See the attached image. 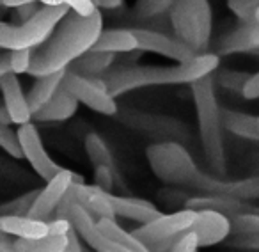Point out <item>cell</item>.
Instances as JSON below:
<instances>
[{
    "instance_id": "cell-4",
    "label": "cell",
    "mask_w": 259,
    "mask_h": 252,
    "mask_svg": "<svg viewBox=\"0 0 259 252\" xmlns=\"http://www.w3.org/2000/svg\"><path fill=\"white\" fill-rule=\"evenodd\" d=\"M69 13L66 4H41L39 11L23 23H0V47L2 50L39 48L59 27Z\"/></svg>"
},
{
    "instance_id": "cell-25",
    "label": "cell",
    "mask_w": 259,
    "mask_h": 252,
    "mask_svg": "<svg viewBox=\"0 0 259 252\" xmlns=\"http://www.w3.org/2000/svg\"><path fill=\"white\" fill-rule=\"evenodd\" d=\"M66 71H68V69H66ZM66 71H57V73H50V75L36 76V82H34V86L30 87L29 94H27L32 112L41 108L47 101H50L52 98L57 94V91L62 87V80H64V76H66Z\"/></svg>"
},
{
    "instance_id": "cell-28",
    "label": "cell",
    "mask_w": 259,
    "mask_h": 252,
    "mask_svg": "<svg viewBox=\"0 0 259 252\" xmlns=\"http://www.w3.org/2000/svg\"><path fill=\"white\" fill-rule=\"evenodd\" d=\"M36 48H18V50H4L0 57V75L6 73H29Z\"/></svg>"
},
{
    "instance_id": "cell-40",
    "label": "cell",
    "mask_w": 259,
    "mask_h": 252,
    "mask_svg": "<svg viewBox=\"0 0 259 252\" xmlns=\"http://www.w3.org/2000/svg\"><path fill=\"white\" fill-rule=\"evenodd\" d=\"M234 245L241 248H248V250H259V233L248 234V236H238Z\"/></svg>"
},
{
    "instance_id": "cell-11",
    "label": "cell",
    "mask_w": 259,
    "mask_h": 252,
    "mask_svg": "<svg viewBox=\"0 0 259 252\" xmlns=\"http://www.w3.org/2000/svg\"><path fill=\"white\" fill-rule=\"evenodd\" d=\"M82 181V176H78L76 173L69 169H62L59 174H55L52 180L47 181L43 188H39V194L34 202L32 209L29 215L36 217V219L50 220L55 217L61 202L64 201V197L68 195L69 188L73 187V183Z\"/></svg>"
},
{
    "instance_id": "cell-36",
    "label": "cell",
    "mask_w": 259,
    "mask_h": 252,
    "mask_svg": "<svg viewBox=\"0 0 259 252\" xmlns=\"http://www.w3.org/2000/svg\"><path fill=\"white\" fill-rule=\"evenodd\" d=\"M115 181H117V171L107 165L94 167V185H98L107 192H112V188L115 187Z\"/></svg>"
},
{
    "instance_id": "cell-2",
    "label": "cell",
    "mask_w": 259,
    "mask_h": 252,
    "mask_svg": "<svg viewBox=\"0 0 259 252\" xmlns=\"http://www.w3.org/2000/svg\"><path fill=\"white\" fill-rule=\"evenodd\" d=\"M219 54H197L194 59L178 62L174 66H124L105 73V80L112 96H121L128 91L144 89L153 86H181L211 75L219 69Z\"/></svg>"
},
{
    "instance_id": "cell-27",
    "label": "cell",
    "mask_w": 259,
    "mask_h": 252,
    "mask_svg": "<svg viewBox=\"0 0 259 252\" xmlns=\"http://www.w3.org/2000/svg\"><path fill=\"white\" fill-rule=\"evenodd\" d=\"M114 55L110 52H98V50H89L87 54H83L78 61L73 62V68H69L71 71L80 73L83 76H103L107 71L112 69L114 64Z\"/></svg>"
},
{
    "instance_id": "cell-20",
    "label": "cell",
    "mask_w": 259,
    "mask_h": 252,
    "mask_svg": "<svg viewBox=\"0 0 259 252\" xmlns=\"http://www.w3.org/2000/svg\"><path fill=\"white\" fill-rule=\"evenodd\" d=\"M80 101L71 93L61 87L50 101L34 112V121L37 122H62L71 119L78 110Z\"/></svg>"
},
{
    "instance_id": "cell-13",
    "label": "cell",
    "mask_w": 259,
    "mask_h": 252,
    "mask_svg": "<svg viewBox=\"0 0 259 252\" xmlns=\"http://www.w3.org/2000/svg\"><path fill=\"white\" fill-rule=\"evenodd\" d=\"M134 32L137 36L139 50L141 52L158 54L174 62L190 61V59H194L197 55V52L192 50L178 36H167L163 32H156V30H149V29H134Z\"/></svg>"
},
{
    "instance_id": "cell-8",
    "label": "cell",
    "mask_w": 259,
    "mask_h": 252,
    "mask_svg": "<svg viewBox=\"0 0 259 252\" xmlns=\"http://www.w3.org/2000/svg\"><path fill=\"white\" fill-rule=\"evenodd\" d=\"M117 115L124 126L153 139L178 142H187L190 139V132L187 126L180 119L170 117V115L153 114V112L137 110V108H124L117 112Z\"/></svg>"
},
{
    "instance_id": "cell-3",
    "label": "cell",
    "mask_w": 259,
    "mask_h": 252,
    "mask_svg": "<svg viewBox=\"0 0 259 252\" xmlns=\"http://www.w3.org/2000/svg\"><path fill=\"white\" fill-rule=\"evenodd\" d=\"M215 83V73H211V75L195 80L194 83H190V87L204 158L213 169V173L224 176L227 169V158L222 135V108L219 107V101H217Z\"/></svg>"
},
{
    "instance_id": "cell-32",
    "label": "cell",
    "mask_w": 259,
    "mask_h": 252,
    "mask_svg": "<svg viewBox=\"0 0 259 252\" xmlns=\"http://www.w3.org/2000/svg\"><path fill=\"white\" fill-rule=\"evenodd\" d=\"M37 194H39V190H30L15 197L13 201L6 202L0 208V215H29L37 199Z\"/></svg>"
},
{
    "instance_id": "cell-33",
    "label": "cell",
    "mask_w": 259,
    "mask_h": 252,
    "mask_svg": "<svg viewBox=\"0 0 259 252\" xmlns=\"http://www.w3.org/2000/svg\"><path fill=\"white\" fill-rule=\"evenodd\" d=\"M0 146L13 158L16 160L23 158V148H22V141H20V135L18 132L11 130L9 124H0Z\"/></svg>"
},
{
    "instance_id": "cell-17",
    "label": "cell",
    "mask_w": 259,
    "mask_h": 252,
    "mask_svg": "<svg viewBox=\"0 0 259 252\" xmlns=\"http://www.w3.org/2000/svg\"><path fill=\"white\" fill-rule=\"evenodd\" d=\"M252 52H259V9L255 11L254 20L241 22L238 29L222 36L217 45L219 55L252 54Z\"/></svg>"
},
{
    "instance_id": "cell-34",
    "label": "cell",
    "mask_w": 259,
    "mask_h": 252,
    "mask_svg": "<svg viewBox=\"0 0 259 252\" xmlns=\"http://www.w3.org/2000/svg\"><path fill=\"white\" fill-rule=\"evenodd\" d=\"M227 8L240 22H250L259 9V0H227Z\"/></svg>"
},
{
    "instance_id": "cell-21",
    "label": "cell",
    "mask_w": 259,
    "mask_h": 252,
    "mask_svg": "<svg viewBox=\"0 0 259 252\" xmlns=\"http://www.w3.org/2000/svg\"><path fill=\"white\" fill-rule=\"evenodd\" d=\"M110 199L112 204H114L115 215L121 217V219L134 220V222L139 224H148L162 215V212L153 202L144 201V199L130 197V195H115L112 192Z\"/></svg>"
},
{
    "instance_id": "cell-45",
    "label": "cell",
    "mask_w": 259,
    "mask_h": 252,
    "mask_svg": "<svg viewBox=\"0 0 259 252\" xmlns=\"http://www.w3.org/2000/svg\"><path fill=\"white\" fill-rule=\"evenodd\" d=\"M41 4H62L61 0H39Z\"/></svg>"
},
{
    "instance_id": "cell-15",
    "label": "cell",
    "mask_w": 259,
    "mask_h": 252,
    "mask_svg": "<svg viewBox=\"0 0 259 252\" xmlns=\"http://www.w3.org/2000/svg\"><path fill=\"white\" fill-rule=\"evenodd\" d=\"M50 231L41 238H16L15 250L18 252H68V233L73 227L66 217H54L48 220Z\"/></svg>"
},
{
    "instance_id": "cell-43",
    "label": "cell",
    "mask_w": 259,
    "mask_h": 252,
    "mask_svg": "<svg viewBox=\"0 0 259 252\" xmlns=\"http://www.w3.org/2000/svg\"><path fill=\"white\" fill-rule=\"evenodd\" d=\"M13 115H11V112L8 110V107L6 105H2L0 107V124H13Z\"/></svg>"
},
{
    "instance_id": "cell-41",
    "label": "cell",
    "mask_w": 259,
    "mask_h": 252,
    "mask_svg": "<svg viewBox=\"0 0 259 252\" xmlns=\"http://www.w3.org/2000/svg\"><path fill=\"white\" fill-rule=\"evenodd\" d=\"M68 238H69V241H68V250H73V252H80L83 248V245H82V238H80V234L76 233V229H75V226L69 229V233H68Z\"/></svg>"
},
{
    "instance_id": "cell-1",
    "label": "cell",
    "mask_w": 259,
    "mask_h": 252,
    "mask_svg": "<svg viewBox=\"0 0 259 252\" xmlns=\"http://www.w3.org/2000/svg\"><path fill=\"white\" fill-rule=\"evenodd\" d=\"M101 32H103V16L100 9L89 16L69 9L55 32L39 48H36L29 75L36 78L69 69L73 62L93 50Z\"/></svg>"
},
{
    "instance_id": "cell-35",
    "label": "cell",
    "mask_w": 259,
    "mask_h": 252,
    "mask_svg": "<svg viewBox=\"0 0 259 252\" xmlns=\"http://www.w3.org/2000/svg\"><path fill=\"white\" fill-rule=\"evenodd\" d=\"M201 247V241H199V236L195 234V231L187 229L185 233H181L180 236L174 238L172 245H170V250L174 252H194Z\"/></svg>"
},
{
    "instance_id": "cell-5",
    "label": "cell",
    "mask_w": 259,
    "mask_h": 252,
    "mask_svg": "<svg viewBox=\"0 0 259 252\" xmlns=\"http://www.w3.org/2000/svg\"><path fill=\"white\" fill-rule=\"evenodd\" d=\"M146 158L153 174L170 187H194L201 174L188 149L178 141H160L148 146Z\"/></svg>"
},
{
    "instance_id": "cell-31",
    "label": "cell",
    "mask_w": 259,
    "mask_h": 252,
    "mask_svg": "<svg viewBox=\"0 0 259 252\" xmlns=\"http://www.w3.org/2000/svg\"><path fill=\"white\" fill-rule=\"evenodd\" d=\"M176 0H135L134 13L141 20H151L170 11Z\"/></svg>"
},
{
    "instance_id": "cell-24",
    "label": "cell",
    "mask_w": 259,
    "mask_h": 252,
    "mask_svg": "<svg viewBox=\"0 0 259 252\" xmlns=\"http://www.w3.org/2000/svg\"><path fill=\"white\" fill-rule=\"evenodd\" d=\"M222 122L224 128L236 137L259 142V117L255 115L231 110V108H222Z\"/></svg>"
},
{
    "instance_id": "cell-16",
    "label": "cell",
    "mask_w": 259,
    "mask_h": 252,
    "mask_svg": "<svg viewBox=\"0 0 259 252\" xmlns=\"http://www.w3.org/2000/svg\"><path fill=\"white\" fill-rule=\"evenodd\" d=\"M195 234L199 236L201 247H211V245L222 243L233 233V222L231 217L217 209H197V217L192 226Z\"/></svg>"
},
{
    "instance_id": "cell-42",
    "label": "cell",
    "mask_w": 259,
    "mask_h": 252,
    "mask_svg": "<svg viewBox=\"0 0 259 252\" xmlns=\"http://www.w3.org/2000/svg\"><path fill=\"white\" fill-rule=\"evenodd\" d=\"M98 9H117L122 6V0H93Z\"/></svg>"
},
{
    "instance_id": "cell-7",
    "label": "cell",
    "mask_w": 259,
    "mask_h": 252,
    "mask_svg": "<svg viewBox=\"0 0 259 252\" xmlns=\"http://www.w3.org/2000/svg\"><path fill=\"white\" fill-rule=\"evenodd\" d=\"M197 217V209L188 208L180 212L160 215L148 224H142L141 227L134 229V234L148 247V250H170L174 238L180 236L187 229H190Z\"/></svg>"
},
{
    "instance_id": "cell-12",
    "label": "cell",
    "mask_w": 259,
    "mask_h": 252,
    "mask_svg": "<svg viewBox=\"0 0 259 252\" xmlns=\"http://www.w3.org/2000/svg\"><path fill=\"white\" fill-rule=\"evenodd\" d=\"M18 135H20V141H22L23 158L30 163V167L36 171V174L39 178L48 181L64 169V167H61L48 155L47 148H45L43 141H41L39 132H37V128L32 122H25V124L20 126Z\"/></svg>"
},
{
    "instance_id": "cell-30",
    "label": "cell",
    "mask_w": 259,
    "mask_h": 252,
    "mask_svg": "<svg viewBox=\"0 0 259 252\" xmlns=\"http://www.w3.org/2000/svg\"><path fill=\"white\" fill-rule=\"evenodd\" d=\"M250 76H252L250 73L234 71V69H217L215 71V82L219 83L220 87H224V89L243 96L245 86H247V82H248Z\"/></svg>"
},
{
    "instance_id": "cell-19",
    "label": "cell",
    "mask_w": 259,
    "mask_h": 252,
    "mask_svg": "<svg viewBox=\"0 0 259 252\" xmlns=\"http://www.w3.org/2000/svg\"><path fill=\"white\" fill-rule=\"evenodd\" d=\"M69 194L75 197L78 204H82L89 213H93L96 219L103 217H117L112 204L110 192L103 190L98 185H85L83 181H76L69 188Z\"/></svg>"
},
{
    "instance_id": "cell-10",
    "label": "cell",
    "mask_w": 259,
    "mask_h": 252,
    "mask_svg": "<svg viewBox=\"0 0 259 252\" xmlns=\"http://www.w3.org/2000/svg\"><path fill=\"white\" fill-rule=\"evenodd\" d=\"M55 217H66L71 220V224L75 226L76 233L80 234L83 241L89 245L93 250L100 252H122V248L117 243L110 240L107 234L101 231L100 222L96 220V217L93 213H89L82 204L75 201L71 194L68 192V195L64 197V201L61 202Z\"/></svg>"
},
{
    "instance_id": "cell-26",
    "label": "cell",
    "mask_w": 259,
    "mask_h": 252,
    "mask_svg": "<svg viewBox=\"0 0 259 252\" xmlns=\"http://www.w3.org/2000/svg\"><path fill=\"white\" fill-rule=\"evenodd\" d=\"M98 222H100L101 231H103V233L107 234L114 243H117L119 247L122 248V252L124 250L148 252V247H146V245L142 243L137 236H135L134 231L128 233L124 227L119 226L117 220H115V217H103V219H98Z\"/></svg>"
},
{
    "instance_id": "cell-14",
    "label": "cell",
    "mask_w": 259,
    "mask_h": 252,
    "mask_svg": "<svg viewBox=\"0 0 259 252\" xmlns=\"http://www.w3.org/2000/svg\"><path fill=\"white\" fill-rule=\"evenodd\" d=\"M195 190H201L204 194H217L226 195V197L241 199V201H250L259 199V178H245V180H220V178L209 176L202 173L195 180Z\"/></svg>"
},
{
    "instance_id": "cell-39",
    "label": "cell",
    "mask_w": 259,
    "mask_h": 252,
    "mask_svg": "<svg viewBox=\"0 0 259 252\" xmlns=\"http://www.w3.org/2000/svg\"><path fill=\"white\" fill-rule=\"evenodd\" d=\"M243 98L245 100H259V71L248 78L247 86L243 91Z\"/></svg>"
},
{
    "instance_id": "cell-37",
    "label": "cell",
    "mask_w": 259,
    "mask_h": 252,
    "mask_svg": "<svg viewBox=\"0 0 259 252\" xmlns=\"http://www.w3.org/2000/svg\"><path fill=\"white\" fill-rule=\"evenodd\" d=\"M61 2L69 6V9H73V11L80 13V15H83V16H89V15H93L94 11H98V8L94 6L93 0H61Z\"/></svg>"
},
{
    "instance_id": "cell-9",
    "label": "cell",
    "mask_w": 259,
    "mask_h": 252,
    "mask_svg": "<svg viewBox=\"0 0 259 252\" xmlns=\"http://www.w3.org/2000/svg\"><path fill=\"white\" fill-rule=\"evenodd\" d=\"M62 87L71 93L80 103L103 115H117L119 107L101 76H83L71 69L66 71Z\"/></svg>"
},
{
    "instance_id": "cell-18",
    "label": "cell",
    "mask_w": 259,
    "mask_h": 252,
    "mask_svg": "<svg viewBox=\"0 0 259 252\" xmlns=\"http://www.w3.org/2000/svg\"><path fill=\"white\" fill-rule=\"evenodd\" d=\"M0 86L4 94V105L11 112L15 124L22 126L25 122H30L34 119V112L30 108L29 96L23 93L22 83L18 80L16 73H6L0 75Z\"/></svg>"
},
{
    "instance_id": "cell-44",
    "label": "cell",
    "mask_w": 259,
    "mask_h": 252,
    "mask_svg": "<svg viewBox=\"0 0 259 252\" xmlns=\"http://www.w3.org/2000/svg\"><path fill=\"white\" fill-rule=\"evenodd\" d=\"M4 8H20L23 4H30V2H39V0H0Z\"/></svg>"
},
{
    "instance_id": "cell-23",
    "label": "cell",
    "mask_w": 259,
    "mask_h": 252,
    "mask_svg": "<svg viewBox=\"0 0 259 252\" xmlns=\"http://www.w3.org/2000/svg\"><path fill=\"white\" fill-rule=\"evenodd\" d=\"M93 50L110 52V54H130V52L139 50V41L134 29H103Z\"/></svg>"
},
{
    "instance_id": "cell-29",
    "label": "cell",
    "mask_w": 259,
    "mask_h": 252,
    "mask_svg": "<svg viewBox=\"0 0 259 252\" xmlns=\"http://www.w3.org/2000/svg\"><path fill=\"white\" fill-rule=\"evenodd\" d=\"M83 148H85L87 156H89L91 163H93L94 167L107 165V167H110V169L117 171L114 155H112L110 148H108V144L103 141V137H101V135L87 134L85 141H83Z\"/></svg>"
},
{
    "instance_id": "cell-6",
    "label": "cell",
    "mask_w": 259,
    "mask_h": 252,
    "mask_svg": "<svg viewBox=\"0 0 259 252\" xmlns=\"http://www.w3.org/2000/svg\"><path fill=\"white\" fill-rule=\"evenodd\" d=\"M174 36L197 54H206L211 43V6L209 0H176L170 9Z\"/></svg>"
},
{
    "instance_id": "cell-38",
    "label": "cell",
    "mask_w": 259,
    "mask_h": 252,
    "mask_svg": "<svg viewBox=\"0 0 259 252\" xmlns=\"http://www.w3.org/2000/svg\"><path fill=\"white\" fill-rule=\"evenodd\" d=\"M39 4L41 2H30V4H23V6H20V8H15L16 23H23L32 18V16L39 11Z\"/></svg>"
},
{
    "instance_id": "cell-22",
    "label": "cell",
    "mask_w": 259,
    "mask_h": 252,
    "mask_svg": "<svg viewBox=\"0 0 259 252\" xmlns=\"http://www.w3.org/2000/svg\"><path fill=\"white\" fill-rule=\"evenodd\" d=\"M0 231L16 238H41L48 234V220L32 215H0Z\"/></svg>"
}]
</instances>
